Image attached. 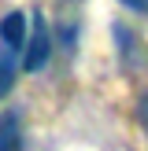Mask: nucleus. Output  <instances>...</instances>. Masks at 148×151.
Instances as JSON below:
<instances>
[{"label": "nucleus", "instance_id": "1", "mask_svg": "<svg viewBox=\"0 0 148 151\" xmlns=\"http://www.w3.org/2000/svg\"><path fill=\"white\" fill-rule=\"evenodd\" d=\"M48 55H52L48 22H44V15H41V11H33V15H30V41H26V52H22V70H30V74L44 70Z\"/></svg>", "mask_w": 148, "mask_h": 151}, {"label": "nucleus", "instance_id": "2", "mask_svg": "<svg viewBox=\"0 0 148 151\" xmlns=\"http://www.w3.org/2000/svg\"><path fill=\"white\" fill-rule=\"evenodd\" d=\"M0 44L4 48H15V52L26 48V15L22 11H7L0 19Z\"/></svg>", "mask_w": 148, "mask_h": 151}, {"label": "nucleus", "instance_id": "3", "mask_svg": "<svg viewBox=\"0 0 148 151\" xmlns=\"http://www.w3.org/2000/svg\"><path fill=\"white\" fill-rule=\"evenodd\" d=\"M0 151H22V122H19V111H4V114H0Z\"/></svg>", "mask_w": 148, "mask_h": 151}, {"label": "nucleus", "instance_id": "4", "mask_svg": "<svg viewBox=\"0 0 148 151\" xmlns=\"http://www.w3.org/2000/svg\"><path fill=\"white\" fill-rule=\"evenodd\" d=\"M15 63H19V52L0 44V96H7L15 85Z\"/></svg>", "mask_w": 148, "mask_h": 151}, {"label": "nucleus", "instance_id": "5", "mask_svg": "<svg viewBox=\"0 0 148 151\" xmlns=\"http://www.w3.org/2000/svg\"><path fill=\"white\" fill-rule=\"evenodd\" d=\"M118 4H122V7H130V11H141V15L148 11V0H118Z\"/></svg>", "mask_w": 148, "mask_h": 151}, {"label": "nucleus", "instance_id": "6", "mask_svg": "<svg viewBox=\"0 0 148 151\" xmlns=\"http://www.w3.org/2000/svg\"><path fill=\"white\" fill-rule=\"evenodd\" d=\"M137 114H141V125H144V133H148V92L141 96V107H137Z\"/></svg>", "mask_w": 148, "mask_h": 151}]
</instances>
